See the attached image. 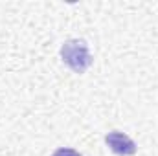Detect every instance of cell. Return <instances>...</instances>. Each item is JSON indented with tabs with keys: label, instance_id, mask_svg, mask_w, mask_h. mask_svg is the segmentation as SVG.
<instances>
[{
	"label": "cell",
	"instance_id": "obj_1",
	"mask_svg": "<svg viewBox=\"0 0 158 156\" xmlns=\"http://www.w3.org/2000/svg\"><path fill=\"white\" fill-rule=\"evenodd\" d=\"M61 57H63V63L76 74H85L92 64V55L88 51L86 42L79 39L66 40L61 48Z\"/></svg>",
	"mask_w": 158,
	"mask_h": 156
},
{
	"label": "cell",
	"instance_id": "obj_3",
	"mask_svg": "<svg viewBox=\"0 0 158 156\" xmlns=\"http://www.w3.org/2000/svg\"><path fill=\"white\" fill-rule=\"evenodd\" d=\"M52 156H81V153H77L76 149H70V147H59L57 151H53Z\"/></svg>",
	"mask_w": 158,
	"mask_h": 156
},
{
	"label": "cell",
	"instance_id": "obj_2",
	"mask_svg": "<svg viewBox=\"0 0 158 156\" xmlns=\"http://www.w3.org/2000/svg\"><path fill=\"white\" fill-rule=\"evenodd\" d=\"M105 142H107L109 149L118 156H132L136 153V143L123 132H118V130L109 132Z\"/></svg>",
	"mask_w": 158,
	"mask_h": 156
}]
</instances>
